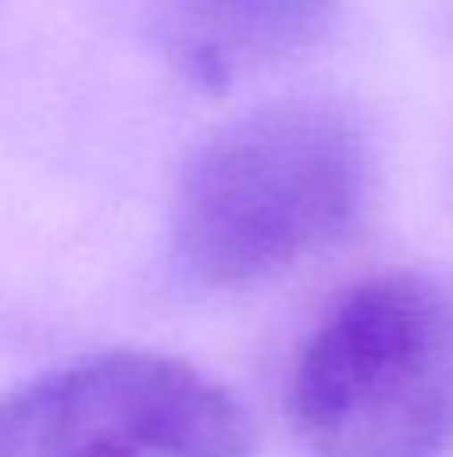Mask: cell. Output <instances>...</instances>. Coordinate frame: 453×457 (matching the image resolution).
Here are the masks:
<instances>
[{"instance_id": "6da1fadb", "label": "cell", "mask_w": 453, "mask_h": 457, "mask_svg": "<svg viewBox=\"0 0 453 457\" xmlns=\"http://www.w3.org/2000/svg\"><path fill=\"white\" fill-rule=\"evenodd\" d=\"M374 149L337 104L293 101L217 129L173 197V249L213 289H253L334 249L366 213Z\"/></svg>"}, {"instance_id": "7a4b0ae2", "label": "cell", "mask_w": 453, "mask_h": 457, "mask_svg": "<svg viewBox=\"0 0 453 457\" xmlns=\"http://www.w3.org/2000/svg\"><path fill=\"white\" fill-rule=\"evenodd\" d=\"M289 405L313 457H446L453 297L417 273L345 289L297 353Z\"/></svg>"}, {"instance_id": "277c9868", "label": "cell", "mask_w": 453, "mask_h": 457, "mask_svg": "<svg viewBox=\"0 0 453 457\" xmlns=\"http://www.w3.org/2000/svg\"><path fill=\"white\" fill-rule=\"evenodd\" d=\"M334 8L337 0H161V37L177 69L217 93L305 53Z\"/></svg>"}, {"instance_id": "3957f363", "label": "cell", "mask_w": 453, "mask_h": 457, "mask_svg": "<svg viewBox=\"0 0 453 457\" xmlns=\"http://www.w3.org/2000/svg\"><path fill=\"white\" fill-rule=\"evenodd\" d=\"M225 386L161 353H101L0 397V457H249Z\"/></svg>"}]
</instances>
